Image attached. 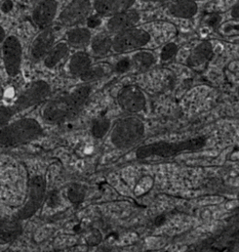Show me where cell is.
<instances>
[{
  "label": "cell",
  "instance_id": "1",
  "mask_svg": "<svg viewBox=\"0 0 239 252\" xmlns=\"http://www.w3.org/2000/svg\"><path fill=\"white\" fill-rule=\"evenodd\" d=\"M88 93L89 89L82 87L68 95L52 100L43 110L44 121L51 125H59L71 119L83 105Z\"/></svg>",
  "mask_w": 239,
  "mask_h": 252
},
{
  "label": "cell",
  "instance_id": "2",
  "mask_svg": "<svg viewBox=\"0 0 239 252\" xmlns=\"http://www.w3.org/2000/svg\"><path fill=\"white\" fill-rule=\"evenodd\" d=\"M43 128L33 119H21L0 128V145L4 147L20 146L38 139Z\"/></svg>",
  "mask_w": 239,
  "mask_h": 252
},
{
  "label": "cell",
  "instance_id": "3",
  "mask_svg": "<svg viewBox=\"0 0 239 252\" xmlns=\"http://www.w3.org/2000/svg\"><path fill=\"white\" fill-rule=\"evenodd\" d=\"M46 192V180L41 175H35L30 179L28 198L13 216L21 221L32 217L40 208Z\"/></svg>",
  "mask_w": 239,
  "mask_h": 252
},
{
  "label": "cell",
  "instance_id": "4",
  "mask_svg": "<svg viewBox=\"0 0 239 252\" xmlns=\"http://www.w3.org/2000/svg\"><path fill=\"white\" fill-rule=\"evenodd\" d=\"M51 92L50 85L44 80L33 81L24 92H22L16 101L10 105L17 115L22 111L31 108L44 101Z\"/></svg>",
  "mask_w": 239,
  "mask_h": 252
},
{
  "label": "cell",
  "instance_id": "5",
  "mask_svg": "<svg viewBox=\"0 0 239 252\" xmlns=\"http://www.w3.org/2000/svg\"><path fill=\"white\" fill-rule=\"evenodd\" d=\"M3 63L7 74L17 76L21 70L23 48L21 41L15 35H10L2 42Z\"/></svg>",
  "mask_w": 239,
  "mask_h": 252
},
{
  "label": "cell",
  "instance_id": "6",
  "mask_svg": "<svg viewBox=\"0 0 239 252\" xmlns=\"http://www.w3.org/2000/svg\"><path fill=\"white\" fill-rule=\"evenodd\" d=\"M92 9L89 0H71L59 15V22L66 27L75 26L88 18Z\"/></svg>",
  "mask_w": 239,
  "mask_h": 252
},
{
  "label": "cell",
  "instance_id": "7",
  "mask_svg": "<svg viewBox=\"0 0 239 252\" xmlns=\"http://www.w3.org/2000/svg\"><path fill=\"white\" fill-rule=\"evenodd\" d=\"M149 39V36L145 31L138 29H128L120 32V34L115 38L114 48L119 52L131 50L145 45Z\"/></svg>",
  "mask_w": 239,
  "mask_h": 252
},
{
  "label": "cell",
  "instance_id": "8",
  "mask_svg": "<svg viewBox=\"0 0 239 252\" xmlns=\"http://www.w3.org/2000/svg\"><path fill=\"white\" fill-rule=\"evenodd\" d=\"M58 7L56 0L38 1L32 11L33 23L41 30L49 27L57 15Z\"/></svg>",
  "mask_w": 239,
  "mask_h": 252
},
{
  "label": "cell",
  "instance_id": "9",
  "mask_svg": "<svg viewBox=\"0 0 239 252\" xmlns=\"http://www.w3.org/2000/svg\"><path fill=\"white\" fill-rule=\"evenodd\" d=\"M55 32L52 28L47 27L42 30L41 32L32 41L30 47V56L34 60L43 59L50 49L54 46Z\"/></svg>",
  "mask_w": 239,
  "mask_h": 252
},
{
  "label": "cell",
  "instance_id": "10",
  "mask_svg": "<svg viewBox=\"0 0 239 252\" xmlns=\"http://www.w3.org/2000/svg\"><path fill=\"white\" fill-rule=\"evenodd\" d=\"M24 232L22 221L11 217L0 218V246L15 242Z\"/></svg>",
  "mask_w": 239,
  "mask_h": 252
},
{
  "label": "cell",
  "instance_id": "11",
  "mask_svg": "<svg viewBox=\"0 0 239 252\" xmlns=\"http://www.w3.org/2000/svg\"><path fill=\"white\" fill-rule=\"evenodd\" d=\"M140 21V13L136 10H125L113 15L108 22V29L112 32H120L131 29Z\"/></svg>",
  "mask_w": 239,
  "mask_h": 252
},
{
  "label": "cell",
  "instance_id": "12",
  "mask_svg": "<svg viewBox=\"0 0 239 252\" xmlns=\"http://www.w3.org/2000/svg\"><path fill=\"white\" fill-rule=\"evenodd\" d=\"M136 0H95L94 9L100 16H113L133 6Z\"/></svg>",
  "mask_w": 239,
  "mask_h": 252
},
{
  "label": "cell",
  "instance_id": "13",
  "mask_svg": "<svg viewBox=\"0 0 239 252\" xmlns=\"http://www.w3.org/2000/svg\"><path fill=\"white\" fill-rule=\"evenodd\" d=\"M197 4L192 0H179L173 3L169 8V13L177 18L189 19L196 15Z\"/></svg>",
  "mask_w": 239,
  "mask_h": 252
},
{
  "label": "cell",
  "instance_id": "14",
  "mask_svg": "<svg viewBox=\"0 0 239 252\" xmlns=\"http://www.w3.org/2000/svg\"><path fill=\"white\" fill-rule=\"evenodd\" d=\"M91 39V33L87 29L84 28H75L67 32L66 40L67 44L75 47L81 48L86 46Z\"/></svg>",
  "mask_w": 239,
  "mask_h": 252
},
{
  "label": "cell",
  "instance_id": "15",
  "mask_svg": "<svg viewBox=\"0 0 239 252\" xmlns=\"http://www.w3.org/2000/svg\"><path fill=\"white\" fill-rule=\"evenodd\" d=\"M68 53V44L65 42H59L54 45L50 51L46 54L44 59V64L48 68L55 67Z\"/></svg>",
  "mask_w": 239,
  "mask_h": 252
},
{
  "label": "cell",
  "instance_id": "16",
  "mask_svg": "<svg viewBox=\"0 0 239 252\" xmlns=\"http://www.w3.org/2000/svg\"><path fill=\"white\" fill-rule=\"evenodd\" d=\"M91 64V60L86 53L78 52L72 56L69 63V71L73 75H82L85 73Z\"/></svg>",
  "mask_w": 239,
  "mask_h": 252
},
{
  "label": "cell",
  "instance_id": "17",
  "mask_svg": "<svg viewBox=\"0 0 239 252\" xmlns=\"http://www.w3.org/2000/svg\"><path fill=\"white\" fill-rule=\"evenodd\" d=\"M112 39L105 33L98 34L92 41V50L96 55H105L112 47Z\"/></svg>",
  "mask_w": 239,
  "mask_h": 252
},
{
  "label": "cell",
  "instance_id": "18",
  "mask_svg": "<svg viewBox=\"0 0 239 252\" xmlns=\"http://www.w3.org/2000/svg\"><path fill=\"white\" fill-rule=\"evenodd\" d=\"M211 52V46L209 43H203L197 47L194 53L190 56V59L193 63H198L205 59Z\"/></svg>",
  "mask_w": 239,
  "mask_h": 252
},
{
  "label": "cell",
  "instance_id": "19",
  "mask_svg": "<svg viewBox=\"0 0 239 252\" xmlns=\"http://www.w3.org/2000/svg\"><path fill=\"white\" fill-rule=\"evenodd\" d=\"M15 115L11 106H0V128L7 126Z\"/></svg>",
  "mask_w": 239,
  "mask_h": 252
},
{
  "label": "cell",
  "instance_id": "20",
  "mask_svg": "<svg viewBox=\"0 0 239 252\" xmlns=\"http://www.w3.org/2000/svg\"><path fill=\"white\" fill-rule=\"evenodd\" d=\"M67 196H68V199L72 203H78L82 200V198L84 196V192L82 191V189L79 186H77V185L71 186L67 190Z\"/></svg>",
  "mask_w": 239,
  "mask_h": 252
},
{
  "label": "cell",
  "instance_id": "21",
  "mask_svg": "<svg viewBox=\"0 0 239 252\" xmlns=\"http://www.w3.org/2000/svg\"><path fill=\"white\" fill-rule=\"evenodd\" d=\"M152 185V180L150 178H144L140 184L137 186V189H136V193L137 194H142L143 192L147 191L148 189L150 188V186Z\"/></svg>",
  "mask_w": 239,
  "mask_h": 252
},
{
  "label": "cell",
  "instance_id": "22",
  "mask_svg": "<svg viewBox=\"0 0 239 252\" xmlns=\"http://www.w3.org/2000/svg\"><path fill=\"white\" fill-rule=\"evenodd\" d=\"M102 24V18L99 14L92 15L87 18V26L90 29H96Z\"/></svg>",
  "mask_w": 239,
  "mask_h": 252
},
{
  "label": "cell",
  "instance_id": "23",
  "mask_svg": "<svg viewBox=\"0 0 239 252\" xmlns=\"http://www.w3.org/2000/svg\"><path fill=\"white\" fill-rule=\"evenodd\" d=\"M177 53V47L174 44H168L167 46L164 47L163 52H162V58L167 60L171 57H173Z\"/></svg>",
  "mask_w": 239,
  "mask_h": 252
},
{
  "label": "cell",
  "instance_id": "24",
  "mask_svg": "<svg viewBox=\"0 0 239 252\" xmlns=\"http://www.w3.org/2000/svg\"><path fill=\"white\" fill-rule=\"evenodd\" d=\"M107 128H108V124H107L106 122H99V123H97V124L94 126L93 133H94L95 136L101 137V136L104 135V133L106 132Z\"/></svg>",
  "mask_w": 239,
  "mask_h": 252
},
{
  "label": "cell",
  "instance_id": "25",
  "mask_svg": "<svg viewBox=\"0 0 239 252\" xmlns=\"http://www.w3.org/2000/svg\"><path fill=\"white\" fill-rule=\"evenodd\" d=\"M224 200L223 197L220 196H208L199 201L200 204H214V203H220Z\"/></svg>",
  "mask_w": 239,
  "mask_h": 252
},
{
  "label": "cell",
  "instance_id": "26",
  "mask_svg": "<svg viewBox=\"0 0 239 252\" xmlns=\"http://www.w3.org/2000/svg\"><path fill=\"white\" fill-rule=\"evenodd\" d=\"M13 8H14V3L12 0H3L0 4V10L5 14L11 12Z\"/></svg>",
  "mask_w": 239,
  "mask_h": 252
},
{
  "label": "cell",
  "instance_id": "27",
  "mask_svg": "<svg viewBox=\"0 0 239 252\" xmlns=\"http://www.w3.org/2000/svg\"><path fill=\"white\" fill-rule=\"evenodd\" d=\"M148 245L150 248H161L163 247V245L165 244L164 240H160V239H156V238H151V239H148Z\"/></svg>",
  "mask_w": 239,
  "mask_h": 252
},
{
  "label": "cell",
  "instance_id": "28",
  "mask_svg": "<svg viewBox=\"0 0 239 252\" xmlns=\"http://www.w3.org/2000/svg\"><path fill=\"white\" fill-rule=\"evenodd\" d=\"M123 175H124L125 180H126V181H128L130 184H133V183H134L135 172H134V170H133L132 168H127V169H125V171H124Z\"/></svg>",
  "mask_w": 239,
  "mask_h": 252
},
{
  "label": "cell",
  "instance_id": "29",
  "mask_svg": "<svg viewBox=\"0 0 239 252\" xmlns=\"http://www.w3.org/2000/svg\"><path fill=\"white\" fill-rule=\"evenodd\" d=\"M136 239H137V236H136V235H134V234H128V235H126V236L124 237V239H123V244H125V245L130 244V243L134 242Z\"/></svg>",
  "mask_w": 239,
  "mask_h": 252
},
{
  "label": "cell",
  "instance_id": "30",
  "mask_svg": "<svg viewBox=\"0 0 239 252\" xmlns=\"http://www.w3.org/2000/svg\"><path fill=\"white\" fill-rule=\"evenodd\" d=\"M232 16L235 18H239V1L233 7Z\"/></svg>",
  "mask_w": 239,
  "mask_h": 252
},
{
  "label": "cell",
  "instance_id": "31",
  "mask_svg": "<svg viewBox=\"0 0 239 252\" xmlns=\"http://www.w3.org/2000/svg\"><path fill=\"white\" fill-rule=\"evenodd\" d=\"M6 38V33L4 29L0 26V43H2L4 41V39Z\"/></svg>",
  "mask_w": 239,
  "mask_h": 252
},
{
  "label": "cell",
  "instance_id": "32",
  "mask_svg": "<svg viewBox=\"0 0 239 252\" xmlns=\"http://www.w3.org/2000/svg\"><path fill=\"white\" fill-rule=\"evenodd\" d=\"M229 183L234 186H239V178H231V180H229Z\"/></svg>",
  "mask_w": 239,
  "mask_h": 252
},
{
  "label": "cell",
  "instance_id": "33",
  "mask_svg": "<svg viewBox=\"0 0 239 252\" xmlns=\"http://www.w3.org/2000/svg\"><path fill=\"white\" fill-rule=\"evenodd\" d=\"M239 203L238 201H233V202H230V203L227 204V208L230 209V208H233V207H235V206H237V205H239Z\"/></svg>",
  "mask_w": 239,
  "mask_h": 252
},
{
  "label": "cell",
  "instance_id": "34",
  "mask_svg": "<svg viewBox=\"0 0 239 252\" xmlns=\"http://www.w3.org/2000/svg\"><path fill=\"white\" fill-rule=\"evenodd\" d=\"M143 2H153V3H158V2H167V1H170V0H141Z\"/></svg>",
  "mask_w": 239,
  "mask_h": 252
},
{
  "label": "cell",
  "instance_id": "35",
  "mask_svg": "<svg viewBox=\"0 0 239 252\" xmlns=\"http://www.w3.org/2000/svg\"><path fill=\"white\" fill-rule=\"evenodd\" d=\"M36 1H37V2H38V1H40V0H36Z\"/></svg>",
  "mask_w": 239,
  "mask_h": 252
}]
</instances>
